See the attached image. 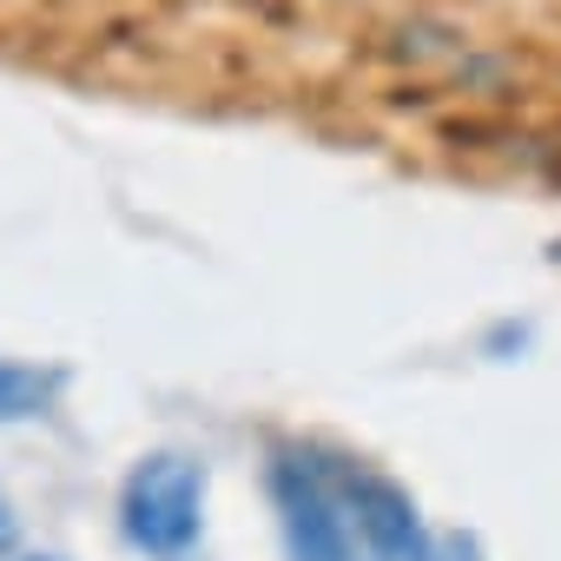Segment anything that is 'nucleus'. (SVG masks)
Masks as SVG:
<instances>
[{"mask_svg": "<svg viewBox=\"0 0 561 561\" xmlns=\"http://www.w3.org/2000/svg\"><path fill=\"white\" fill-rule=\"evenodd\" d=\"M271 502L291 561H416L430 535L397 482L331 449H277Z\"/></svg>", "mask_w": 561, "mask_h": 561, "instance_id": "f257e3e1", "label": "nucleus"}, {"mask_svg": "<svg viewBox=\"0 0 561 561\" xmlns=\"http://www.w3.org/2000/svg\"><path fill=\"white\" fill-rule=\"evenodd\" d=\"M119 528H126L133 548H146L159 561H179L205 528V462L172 456V449L146 456L119 489Z\"/></svg>", "mask_w": 561, "mask_h": 561, "instance_id": "f03ea898", "label": "nucleus"}, {"mask_svg": "<svg viewBox=\"0 0 561 561\" xmlns=\"http://www.w3.org/2000/svg\"><path fill=\"white\" fill-rule=\"evenodd\" d=\"M47 403H54V370L0 357V430H8V423H34Z\"/></svg>", "mask_w": 561, "mask_h": 561, "instance_id": "7ed1b4c3", "label": "nucleus"}, {"mask_svg": "<svg viewBox=\"0 0 561 561\" xmlns=\"http://www.w3.org/2000/svg\"><path fill=\"white\" fill-rule=\"evenodd\" d=\"M416 561H482L469 535H423V554Z\"/></svg>", "mask_w": 561, "mask_h": 561, "instance_id": "20e7f679", "label": "nucleus"}, {"mask_svg": "<svg viewBox=\"0 0 561 561\" xmlns=\"http://www.w3.org/2000/svg\"><path fill=\"white\" fill-rule=\"evenodd\" d=\"M21 561H60V554H21Z\"/></svg>", "mask_w": 561, "mask_h": 561, "instance_id": "39448f33", "label": "nucleus"}]
</instances>
